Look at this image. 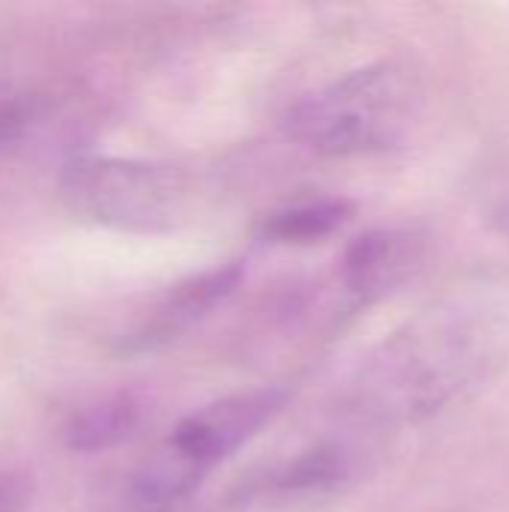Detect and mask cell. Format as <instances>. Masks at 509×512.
<instances>
[{"mask_svg": "<svg viewBox=\"0 0 509 512\" xmlns=\"http://www.w3.org/2000/svg\"><path fill=\"white\" fill-rule=\"evenodd\" d=\"M141 417L144 405L138 396L114 393L75 411L63 429V441L75 453H99L123 444L141 426Z\"/></svg>", "mask_w": 509, "mask_h": 512, "instance_id": "cell-7", "label": "cell"}, {"mask_svg": "<svg viewBox=\"0 0 509 512\" xmlns=\"http://www.w3.org/2000/svg\"><path fill=\"white\" fill-rule=\"evenodd\" d=\"M423 102L417 75L396 60L366 63L294 105L297 141L327 156L381 153L405 138Z\"/></svg>", "mask_w": 509, "mask_h": 512, "instance_id": "cell-3", "label": "cell"}, {"mask_svg": "<svg viewBox=\"0 0 509 512\" xmlns=\"http://www.w3.org/2000/svg\"><path fill=\"white\" fill-rule=\"evenodd\" d=\"M30 501V483L18 474H0V512H21Z\"/></svg>", "mask_w": 509, "mask_h": 512, "instance_id": "cell-10", "label": "cell"}, {"mask_svg": "<svg viewBox=\"0 0 509 512\" xmlns=\"http://www.w3.org/2000/svg\"><path fill=\"white\" fill-rule=\"evenodd\" d=\"M57 186L69 210L117 231H168L186 219L192 201L180 168L120 156H72Z\"/></svg>", "mask_w": 509, "mask_h": 512, "instance_id": "cell-4", "label": "cell"}, {"mask_svg": "<svg viewBox=\"0 0 509 512\" xmlns=\"http://www.w3.org/2000/svg\"><path fill=\"white\" fill-rule=\"evenodd\" d=\"M429 258V240L414 228H375L357 237L342 261L348 294L363 303H381L420 276Z\"/></svg>", "mask_w": 509, "mask_h": 512, "instance_id": "cell-5", "label": "cell"}, {"mask_svg": "<svg viewBox=\"0 0 509 512\" xmlns=\"http://www.w3.org/2000/svg\"><path fill=\"white\" fill-rule=\"evenodd\" d=\"M243 279V264L228 261L219 267H210L204 273H195L174 288H168L153 309L123 336L120 351L123 354H147L156 348H165L168 342L180 339L189 327L204 321L219 303H225L234 288Z\"/></svg>", "mask_w": 509, "mask_h": 512, "instance_id": "cell-6", "label": "cell"}, {"mask_svg": "<svg viewBox=\"0 0 509 512\" xmlns=\"http://www.w3.org/2000/svg\"><path fill=\"white\" fill-rule=\"evenodd\" d=\"M288 399L285 387H258L192 411L129 474L120 498L105 512H174L183 507L231 453L282 414Z\"/></svg>", "mask_w": 509, "mask_h": 512, "instance_id": "cell-2", "label": "cell"}, {"mask_svg": "<svg viewBox=\"0 0 509 512\" xmlns=\"http://www.w3.org/2000/svg\"><path fill=\"white\" fill-rule=\"evenodd\" d=\"M486 339L459 318H432L384 342L363 369L354 408L378 423H420L486 369Z\"/></svg>", "mask_w": 509, "mask_h": 512, "instance_id": "cell-1", "label": "cell"}, {"mask_svg": "<svg viewBox=\"0 0 509 512\" xmlns=\"http://www.w3.org/2000/svg\"><path fill=\"white\" fill-rule=\"evenodd\" d=\"M354 213V204L345 198H306L294 201L282 210H273L261 222V237L270 243H288V246H306L330 237L339 231Z\"/></svg>", "mask_w": 509, "mask_h": 512, "instance_id": "cell-8", "label": "cell"}, {"mask_svg": "<svg viewBox=\"0 0 509 512\" xmlns=\"http://www.w3.org/2000/svg\"><path fill=\"white\" fill-rule=\"evenodd\" d=\"M51 123V105L33 93H6L0 96V162L18 159L33 150L36 138Z\"/></svg>", "mask_w": 509, "mask_h": 512, "instance_id": "cell-9", "label": "cell"}]
</instances>
